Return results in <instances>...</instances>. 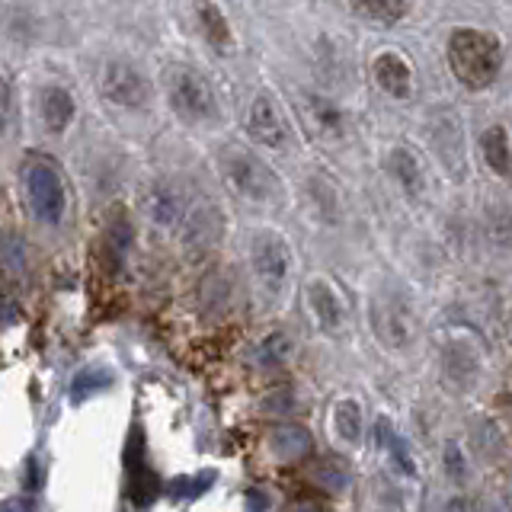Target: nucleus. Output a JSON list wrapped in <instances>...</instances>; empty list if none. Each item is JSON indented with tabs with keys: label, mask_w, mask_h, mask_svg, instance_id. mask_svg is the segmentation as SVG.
Here are the masks:
<instances>
[{
	"label": "nucleus",
	"mask_w": 512,
	"mask_h": 512,
	"mask_svg": "<svg viewBox=\"0 0 512 512\" xmlns=\"http://www.w3.org/2000/svg\"><path fill=\"white\" fill-rule=\"evenodd\" d=\"M448 64L468 90H487L503 68V48L484 29H455L448 39Z\"/></svg>",
	"instance_id": "obj_1"
},
{
	"label": "nucleus",
	"mask_w": 512,
	"mask_h": 512,
	"mask_svg": "<svg viewBox=\"0 0 512 512\" xmlns=\"http://www.w3.org/2000/svg\"><path fill=\"white\" fill-rule=\"evenodd\" d=\"M23 186H26V199L32 205V215L42 224H58L64 218V180L58 167L42 154H29L23 164Z\"/></svg>",
	"instance_id": "obj_2"
},
{
	"label": "nucleus",
	"mask_w": 512,
	"mask_h": 512,
	"mask_svg": "<svg viewBox=\"0 0 512 512\" xmlns=\"http://www.w3.org/2000/svg\"><path fill=\"white\" fill-rule=\"evenodd\" d=\"M164 80H167V96H170V106L176 109V116H183L186 122H205L215 116V93L196 68L170 64Z\"/></svg>",
	"instance_id": "obj_3"
},
{
	"label": "nucleus",
	"mask_w": 512,
	"mask_h": 512,
	"mask_svg": "<svg viewBox=\"0 0 512 512\" xmlns=\"http://www.w3.org/2000/svg\"><path fill=\"white\" fill-rule=\"evenodd\" d=\"M221 173L224 180L237 189L240 196H247L253 202H266L276 196V173H272L260 157H253L244 148H224L221 151Z\"/></svg>",
	"instance_id": "obj_4"
},
{
	"label": "nucleus",
	"mask_w": 512,
	"mask_h": 512,
	"mask_svg": "<svg viewBox=\"0 0 512 512\" xmlns=\"http://www.w3.org/2000/svg\"><path fill=\"white\" fill-rule=\"evenodd\" d=\"M250 263L256 272V282L263 285V292L272 298L282 295L288 272H292V253H288V244L276 231H260L253 237Z\"/></svg>",
	"instance_id": "obj_5"
},
{
	"label": "nucleus",
	"mask_w": 512,
	"mask_h": 512,
	"mask_svg": "<svg viewBox=\"0 0 512 512\" xmlns=\"http://www.w3.org/2000/svg\"><path fill=\"white\" fill-rule=\"evenodd\" d=\"M372 448L384 458V464L404 480H416L420 477V464H416L413 458V448L410 442L400 436V432L394 429L391 416H375V426H372Z\"/></svg>",
	"instance_id": "obj_6"
},
{
	"label": "nucleus",
	"mask_w": 512,
	"mask_h": 512,
	"mask_svg": "<svg viewBox=\"0 0 512 512\" xmlns=\"http://www.w3.org/2000/svg\"><path fill=\"white\" fill-rule=\"evenodd\" d=\"M103 93L122 109H141L144 103H148V96H151L144 74L138 68H132V64H125V61H112L106 68Z\"/></svg>",
	"instance_id": "obj_7"
},
{
	"label": "nucleus",
	"mask_w": 512,
	"mask_h": 512,
	"mask_svg": "<svg viewBox=\"0 0 512 512\" xmlns=\"http://www.w3.org/2000/svg\"><path fill=\"white\" fill-rule=\"evenodd\" d=\"M372 330L394 349L407 346L413 340V317L407 311V304L397 298L372 301Z\"/></svg>",
	"instance_id": "obj_8"
},
{
	"label": "nucleus",
	"mask_w": 512,
	"mask_h": 512,
	"mask_svg": "<svg viewBox=\"0 0 512 512\" xmlns=\"http://www.w3.org/2000/svg\"><path fill=\"white\" fill-rule=\"evenodd\" d=\"M266 448L279 464H298L314 452V436H311V429L301 423H279L269 429Z\"/></svg>",
	"instance_id": "obj_9"
},
{
	"label": "nucleus",
	"mask_w": 512,
	"mask_h": 512,
	"mask_svg": "<svg viewBox=\"0 0 512 512\" xmlns=\"http://www.w3.org/2000/svg\"><path fill=\"white\" fill-rule=\"evenodd\" d=\"M308 304H311V314L317 320V327L324 333H340L346 327V308H343V298L336 295V288L324 279H314L308 285Z\"/></svg>",
	"instance_id": "obj_10"
},
{
	"label": "nucleus",
	"mask_w": 512,
	"mask_h": 512,
	"mask_svg": "<svg viewBox=\"0 0 512 512\" xmlns=\"http://www.w3.org/2000/svg\"><path fill=\"white\" fill-rule=\"evenodd\" d=\"M221 215L215 205H199L192 208V212L186 215V224H183V244L192 250V253H205L212 250L218 244L221 237Z\"/></svg>",
	"instance_id": "obj_11"
},
{
	"label": "nucleus",
	"mask_w": 512,
	"mask_h": 512,
	"mask_svg": "<svg viewBox=\"0 0 512 512\" xmlns=\"http://www.w3.org/2000/svg\"><path fill=\"white\" fill-rule=\"evenodd\" d=\"M247 132L253 135V141L266 144V148H282L285 144V122L269 96H256L253 100L247 116Z\"/></svg>",
	"instance_id": "obj_12"
},
{
	"label": "nucleus",
	"mask_w": 512,
	"mask_h": 512,
	"mask_svg": "<svg viewBox=\"0 0 512 512\" xmlns=\"http://www.w3.org/2000/svg\"><path fill=\"white\" fill-rule=\"evenodd\" d=\"M375 84L394 96V100H407V96L413 93V71L410 64L394 55V52H384L375 58Z\"/></svg>",
	"instance_id": "obj_13"
},
{
	"label": "nucleus",
	"mask_w": 512,
	"mask_h": 512,
	"mask_svg": "<svg viewBox=\"0 0 512 512\" xmlns=\"http://www.w3.org/2000/svg\"><path fill=\"white\" fill-rule=\"evenodd\" d=\"M480 151H484L487 167L500 176V180H512V144L503 125H490L487 132L480 135Z\"/></svg>",
	"instance_id": "obj_14"
},
{
	"label": "nucleus",
	"mask_w": 512,
	"mask_h": 512,
	"mask_svg": "<svg viewBox=\"0 0 512 512\" xmlns=\"http://www.w3.org/2000/svg\"><path fill=\"white\" fill-rule=\"evenodd\" d=\"M74 96L64 87H45L42 90V119L48 125V132L61 135L68 132V125L74 122Z\"/></svg>",
	"instance_id": "obj_15"
},
{
	"label": "nucleus",
	"mask_w": 512,
	"mask_h": 512,
	"mask_svg": "<svg viewBox=\"0 0 512 512\" xmlns=\"http://www.w3.org/2000/svg\"><path fill=\"white\" fill-rule=\"evenodd\" d=\"M388 170L410 199H416L426 189V176H423L420 160H416V154H410L407 148H394L388 154Z\"/></svg>",
	"instance_id": "obj_16"
},
{
	"label": "nucleus",
	"mask_w": 512,
	"mask_h": 512,
	"mask_svg": "<svg viewBox=\"0 0 512 512\" xmlns=\"http://www.w3.org/2000/svg\"><path fill=\"white\" fill-rule=\"evenodd\" d=\"M330 423H333V432H336V436H340V442H346V445H359L362 429H365L362 404H359L356 397H340V400L333 404Z\"/></svg>",
	"instance_id": "obj_17"
},
{
	"label": "nucleus",
	"mask_w": 512,
	"mask_h": 512,
	"mask_svg": "<svg viewBox=\"0 0 512 512\" xmlns=\"http://www.w3.org/2000/svg\"><path fill=\"white\" fill-rule=\"evenodd\" d=\"M103 244H106V260H109V266L119 269L128 260V250H132V244H135L132 221H128V215L122 212V208H116V215L109 218Z\"/></svg>",
	"instance_id": "obj_18"
},
{
	"label": "nucleus",
	"mask_w": 512,
	"mask_h": 512,
	"mask_svg": "<svg viewBox=\"0 0 512 512\" xmlns=\"http://www.w3.org/2000/svg\"><path fill=\"white\" fill-rule=\"evenodd\" d=\"M196 23L202 29V36L208 39V45H215L218 52L221 48L231 45V26H228V16L221 13V7L215 0H196Z\"/></svg>",
	"instance_id": "obj_19"
},
{
	"label": "nucleus",
	"mask_w": 512,
	"mask_h": 512,
	"mask_svg": "<svg viewBox=\"0 0 512 512\" xmlns=\"http://www.w3.org/2000/svg\"><path fill=\"white\" fill-rule=\"evenodd\" d=\"M148 215L154 224H164V228L180 221L186 215V202L180 196V189L176 186H154L151 196H148Z\"/></svg>",
	"instance_id": "obj_20"
},
{
	"label": "nucleus",
	"mask_w": 512,
	"mask_h": 512,
	"mask_svg": "<svg viewBox=\"0 0 512 512\" xmlns=\"http://www.w3.org/2000/svg\"><path fill=\"white\" fill-rule=\"evenodd\" d=\"M349 7H352V13H359L368 23L394 26L404 20L407 0H349Z\"/></svg>",
	"instance_id": "obj_21"
},
{
	"label": "nucleus",
	"mask_w": 512,
	"mask_h": 512,
	"mask_svg": "<svg viewBox=\"0 0 512 512\" xmlns=\"http://www.w3.org/2000/svg\"><path fill=\"white\" fill-rule=\"evenodd\" d=\"M311 480L317 487H324L327 493H343L349 487V468L343 461H336V458H327V461H320L317 468L311 471Z\"/></svg>",
	"instance_id": "obj_22"
},
{
	"label": "nucleus",
	"mask_w": 512,
	"mask_h": 512,
	"mask_svg": "<svg viewBox=\"0 0 512 512\" xmlns=\"http://www.w3.org/2000/svg\"><path fill=\"white\" fill-rule=\"evenodd\" d=\"M288 356H292V340H288L285 333H269L266 340L256 346V362L263 368H279L288 362Z\"/></svg>",
	"instance_id": "obj_23"
},
{
	"label": "nucleus",
	"mask_w": 512,
	"mask_h": 512,
	"mask_svg": "<svg viewBox=\"0 0 512 512\" xmlns=\"http://www.w3.org/2000/svg\"><path fill=\"white\" fill-rule=\"evenodd\" d=\"M442 468H445L448 480H455V484H468V477H471L468 455H464V448L452 439L442 445Z\"/></svg>",
	"instance_id": "obj_24"
},
{
	"label": "nucleus",
	"mask_w": 512,
	"mask_h": 512,
	"mask_svg": "<svg viewBox=\"0 0 512 512\" xmlns=\"http://www.w3.org/2000/svg\"><path fill=\"white\" fill-rule=\"evenodd\" d=\"M311 112H314V119L320 125V132H327V135H340L343 132V109L324 100V96H311Z\"/></svg>",
	"instance_id": "obj_25"
},
{
	"label": "nucleus",
	"mask_w": 512,
	"mask_h": 512,
	"mask_svg": "<svg viewBox=\"0 0 512 512\" xmlns=\"http://www.w3.org/2000/svg\"><path fill=\"white\" fill-rule=\"evenodd\" d=\"M112 381V375L106 372V368H87V372H80L71 384V394L80 400V397H87L93 391H103L106 384Z\"/></svg>",
	"instance_id": "obj_26"
},
{
	"label": "nucleus",
	"mask_w": 512,
	"mask_h": 512,
	"mask_svg": "<svg viewBox=\"0 0 512 512\" xmlns=\"http://www.w3.org/2000/svg\"><path fill=\"white\" fill-rule=\"evenodd\" d=\"M10 112H13V96H10V84L7 77L0 74V132L10 125Z\"/></svg>",
	"instance_id": "obj_27"
},
{
	"label": "nucleus",
	"mask_w": 512,
	"mask_h": 512,
	"mask_svg": "<svg viewBox=\"0 0 512 512\" xmlns=\"http://www.w3.org/2000/svg\"><path fill=\"white\" fill-rule=\"evenodd\" d=\"M0 512H36V503H32V500H20V496H16V500H4V503H0Z\"/></svg>",
	"instance_id": "obj_28"
},
{
	"label": "nucleus",
	"mask_w": 512,
	"mask_h": 512,
	"mask_svg": "<svg viewBox=\"0 0 512 512\" xmlns=\"http://www.w3.org/2000/svg\"><path fill=\"white\" fill-rule=\"evenodd\" d=\"M247 500H250V512L269 509V493H263V490H247Z\"/></svg>",
	"instance_id": "obj_29"
},
{
	"label": "nucleus",
	"mask_w": 512,
	"mask_h": 512,
	"mask_svg": "<svg viewBox=\"0 0 512 512\" xmlns=\"http://www.w3.org/2000/svg\"><path fill=\"white\" fill-rule=\"evenodd\" d=\"M285 512H327L324 506H317V503H311V500H298V503H292Z\"/></svg>",
	"instance_id": "obj_30"
},
{
	"label": "nucleus",
	"mask_w": 512,
	"mask_h": 512,
	"mask_svg": "<svg viewBox=\"0 0 512 512\" xmlns=\"http://www.w3.org/2000/svg\"><path fill=\"white\" fill-rule=\"evenodd\" d=\"M436 512H468V506H464V500H458V496H455V500H448V503L439 506Z\"/></svg>",
	"instance_id": "obj_31"
}]
</instances>
